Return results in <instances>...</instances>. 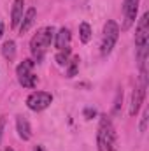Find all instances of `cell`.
<instances>
[{"mask_svg":"<svg viewBox=\"0 0 149 151\" xmlns=\"http://www.w3.org/2000/svg\"><path fill=\"white\" fill-rule=\"evenodd\" d=\"M4 35V21H0V39Z\"/></svg>","mask_w":149,"mask_h":151,"instance_id":"22","label":"cell"},{"mask_svg":"<svg viewBox=\"0 0 149 151\" xmlns=\"http://www.w3.org/2000/svg\"><path fill=\"white\" fill-rule=\"evenodd\" d=\"M139 4H140V0H123V16H125L123 30H128L135 23L137 11H139Z\"/></svg>","mask_w":149,"mask_h":151,"instance_id":"7","label":"cell"},{"mask_svg":"<svg viewBox=\"0 0 149 151\" xmlns=\"http://www.w3.org/2000/svg\"><path fill=\"white\" fill-rule=\"evenodd\" d=\"M4 128H5V118H0V142H2V135H4Z\"/></svg>","mask_w":149,"mask_h":151,"instance_id":"20","label":"cell"},{"mask_svg":"<svg viewBox=\"0 0 149 151\" xmlns=\"http://www.w3.org/2000/svg\"><path fill=\"white\" fill-rule=\"evenodd\" d=\"M34 67H35V62L34 60H23L18 67H16V76L19 77V76H25V74H28V72H32L34 70Z\"/></svg>","mask_w":149,"mask_h":151,"instance_id":"14","label":"cell"},{"mask_svg":"<svg viewBox=\"0 0 149 151\" xmlns=\"http://www.w3.org/2000/svg\"><path fill=\"white\" fill-rule=\"evenodd\" d=\"M146 86H148V76L146 70H140V84L133 90L132 93V102H130V116H135L139 113L140 106L144 104V97H146Z\"/></svg>","mask_w":149,"mask_h":151,"instance_id":"5","label":"cell"},{"mask_svg":"<svg viewBox=\"0 0 149 151\" xmlns=\"http://www.w3.org/2000/svg\"><path fill=\"white\" fill-rule=\"evenodd\" d=\"M0 51H2V56L5 58V60H9V62H12L14 58H16V42L14 40H5L4 44H2V47H0Z\"/></svg>","mask_w":149,"mask_h":151,"instance_id":"12","label":"cell"},{"mask_svg":"<svg viewBox=\"0 0 149 151\" xmlns=\"http://www.w3.org/2000/svg\"><path fill=\"white\" fill-rule=\"evenodd\" d=\"M79 62H81V58L79 56H72V60H69V67H67V77H74L77 74V70H79Z\"/></svg>","mask_w":149,"mask_h":151,"instance_id":"17","label":"cell"},{"mask_svg":"<svg viewBox=\"0 0 149 151\" xmlns=\"http://www.w3.org/2000/svg\"><path fill=\"white\" fill-rule=\"evenodd\" d=\"M16 130H18V135L23 141L32 139V127H30V121L25 116H16Z\"/></svg>","mask_w":149,"mask_h":151,"instance_id":"8","label":"cell"},{"mask_svg":"<svg viewBox=\"0 0 149 151\" xmlns=\"http://www.w3.org/2000/svg\"><path fill=\"white\" fill-rule=\"evenodd\" d=\"M2 151H14V150H12V148H9V146H7V148H4V150H2Z\"/></svg>","mask_w":149,"mask_h":151,"instance_id":"23","label":"cell"},{"mask_svg":"<svg viewBox=\"0 0 149 151\" xmlns=\"http://www.w3.org/2000/svg\"><path fill=\"white\" fill-rule=\"evenodd\" d=\"M148 119H149V109L146 107L144 113H142V121H140V132H146L148 128Z\"/></svg>","mask_w":149,"mask_h":151,"instance_id":"18","label":"cell"},{"mask_svg":"<svg viewBox=\"0 0 149 151\" xmlns=\"http://www.w3.org/2000/svg\"><path fill=\"white\" fill-rule=\"evenodd\" d=\"M82 114H84V118H86V119H91V118H95V116H97V109H93V107H86V109L82 111Z\"/></svg>","mask_w":149,"mask_h":151,"instance_id":"19","label":"cell"},{"mask_svg":"<svg viewBox=\"0 0 149 151\" xmlns=\"http://www.w3.org/2000/svg\"><path fill=\"white\" fill-rule=\"evenodd\" d=\"M70 30L67 27H62L58 30V34H54V47L60 51V49H65V47H70Z\"/></svg>","mask_w":149,"mask_h":151,"instance_id":"9","label":"cell"},{"mask_svg":"<svg viewBox=\"0 0 149 151\" xmlns=\"http://www.w3.org/2000/svg\"><path fill=\"white\" fill-rule=\"evenodd\" d=\"M23 7H25V0H14L12 4V11H11V27L16 28L21 19H23Z\"/></svg>","mask_w":149,"mask_h":151,"instance_id":"11","label":"cell"},{"mask_svg":"<svg viewBox=\"0 0 149 151\" xmlns=\"http://www.w3.org/2000/svg\"><path fill=\"white\" fill-rule=\"evenodd\" d=\"M54 39V28L53 27H42L39 28L37 34L32 37L30 40V51H32V56H34V62H42L47 49L51 47V42Z\"/></svg>","mask_w":149,"mask_h":151,"instance_id":"3","label":"cell"},{"mask_svg":"<svg viewBox=\"0 0 149 151\" xmlns=\"http://www.w3.org/2000/svg\"><path fill=\"white\" fill-rule=\"evenodd\" d=\"M18 81H19V84H21L23 88H35L39 79L34 72H28V74H25V76H19Z\"/></svg>","mask_w":149,"mask_h":151,"instance_id":"13","label":"cell"},{"mask_svg":"<svg viewBox=\"0 0 149 151\" xmlns=\"http://www.w3.org/2000/svg\"><path fill=\"white\" fill-rule=\"evenodd\" d=\"M97 148H98V151H116L117 150L116 128H114L111 118L107 114L100 116L98 132H97Z\"/></svg>","mask_w":149,"mask_h":151,"instance_id":"2","label":"cell"},{"mask_svg":"<svg viewBox=\"0 0 149 151\" xmlns=\"http://www.w3.org/2000/svg\"><path fill=\"white\" fill-rule=\"evenodd\" d=\"M119 39V25L114 19H107V23L104 25L102 30V40H100V55L102 56H109Z\"/></svg>","mask_w":149,"mask_h":151,"instance_id":"4","label":"cell"},{"mask_svg":"<svg viewBox=\"0 0 149 151\" xmlns=\"http://www.w3.org/2000/svg\"><path fill=\"white\" fill-rule=\"evenodd\" d=\"M35 18H37V9H35V7H30V9L23 14V19H21V23H19V34H21V35L27 34V32L32 28V25L35 23Z\"/></svg>","mask_w":149,"mask_h":151,"instance_id":"10","label":"cell"},{"mask_svg":"<svg viewBox=\"0 0 149 151\" xmlns=\"http://www.w3.org/2000/svg\"><path fill=\"white\" fill-rule=\"evenodd\" d=\"M34 151H46V150H44V146H40V144H37V146L34 148Z\"/></svg>","mask_w":149,"mask_h":151,"instance_id":"21","label":"cell"},{"mask_svg":"<svg viewBox=\"0 0 149 151\" xmlns=\"http://www.w3.org/2000/svg\"><path fill=\"white\" fill-rule=\"evenodd\" d=\"M53 102V95L47 93V91H34L27 97V106L30 111H35V113H40L44 109H47Z\"/></svg>","mask_w":149,"mask_h":151,"instance_id":"6","label":"cell"},{"mask_svg":"<svg viewBox=\"0 0 149 151\" xmlns=\"http://www.w3.org/2000/svg\"><path fill=\"white\" fill-rule=\"evenodd\" d=\"M135 49L140 70H146V60L149 53V14L144 12L135 28Z\"/></svg>","mask_w":149,"mask_h":151,"instance_id":"1","label":"cell"},{"mask_svg":"<svg viewBox=\"0 0 149 151\" xmlns=\"http://www.w3.org/2000/svg\"><path fill=\"white\" fill-rule=\"evenodd\" d=\"M54 60H56V63L58 65H67L69 63V60H70V47H65V49H60L58 53H56V56H54Z\"/></svg>","mask_w":149,"mask_h":151,"instance_id":"16","label":"cell"},{"mask_svg":"<svg viewBox=\"0 0 149 151\" xmlns=\"http://www.w3.org/2000/svg\"><path fill=\"white\" fill-rule=\"evenodd\" d=\"M79 39L82 44H88L90 39H91V27L88 23H81L79 25Z\"/></svg>","mask_w":149,"mask_h":151,"instance_id":"15","label":"cell"}]
</instances>
